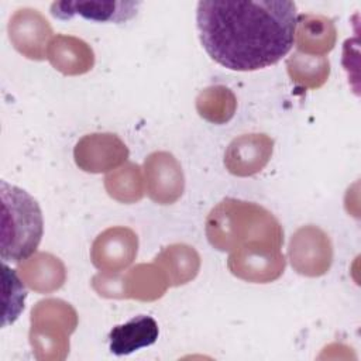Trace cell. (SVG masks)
I'll use <instances>...</instances> for the list:
<instances>
[{
    "instance_id": "30bf717a",
    "label": "cell",
    "mask_w": 361,
    "mask_h": 361,
    "mask_svg": "<svg viewBox=\"0 0 361 361\" xmlns=\"http://www.w3.org/2000/svg\"><path fill=\"white\" fill-rule=\"evenodd\" d=\"M49 61L63 73H82L93 63L92 49L80 39L58 35L49 47Z\"/></svg>"
},
{
    "instance_id": "7c38bea8",
    "label": "cell",
    "mask_w": 361,
    "mask_h": 361,
    "mask_svg": "<svg viewBox=\"0 0 361 361\" xmlns=\"http://www.w3.org/2000/svg\"><path fill=\"white\" fill-rule=\"evenodd\" d=\"M324 235L314 228H302L292 238L290 244V257L295 268L306 275H319L324 272L326 264L319 259V257L324 258L326 251L314 250V247L324 240Z\"/></svg>"
},
{
    "instance_id": "52a82bcc",
    "label": "cell",
    "mask_w": 361,
    "mask_h": 361,
    "mask_svg": "<svg viewBox=\"0 0 361 361\" xmlns=\"http://www.w3.org/2000/svg\"><path fill=\"white\" fill-rule=\"evenodd\" d=\"M272 151V141L262 134L245 135L234 140L226 154V164L230 172L251 175L259 171L268 161Z\"/></svg>"
},
{
    "instance_id": "5bb4252c",
    "label": "cell",
    "mask_w": 361,
    "mask_h": 361,
    "mask_svg": "<svg viewBox=\"0 0 361 361\" xmlns=\"http://www.w3.org/2000/svg\"><path fill=\"white\" fill-rule=\"evenodd\" d=\"M3 282H4V312L3 326L13 323L24 309V300L27 296L25 288L14 269H10L3 264Z\"/></svg>"
},
{
    "instance_id": "5b68a950",
    "label": "cell",
    "mask_w": 361,
    "mask_h": 361,
    "mask_svg": "<svg viewBox=\"0 0 361 361\" xmlns=\"http://www.w3.org/2000/svg\"><path fill=\"white\" fill-rule=\"evenodd\" d=\"M76 162L85 171L100 172L126 159V145L111 134H93L78 142L75 149Z\"/></svg>"
},
{
    "instance_id": "8992f818",
    "label": "cell",
    "mask_w": 361,
    "mask_h": 361,
    "mask_svg": "<svg viewBox=\"0 0 361 361\" xmlns=\"http://www.w3.org/2000/svg\"><path fill=\"white\" fill-rule=\"evenodd\" d=\"M158 336V323L151 316L138 314L110 330L109 348L114 355H128L140 348L152 345Z\"/></svg>"
},
{
    "instance_id": "9c48e42d",
    "label": "cell",
    "mask_w": 361,
    "mask_h": 361,
    "mask_svg": "<svg viewBox=\"0 0 361 361\" xmlns=\"http://www.w3.org/2000/svg\"><path fill=\"white\" fill-rule=\"evenodd\" d=\"M137 252V237L130 230H107L93 245V262L99 268L127 265Z\"/></svg>"
},
{
    "instance_id": "6da1fadb",
    "label": "cell",
    "mask_w": 361,
    "mask_h": 361,
    "mask_svg": "<svg viewBox=\"0 0 361 361\" xmlns=\"http://www.w3.org/2000/svg\"><path fill=\"white\" fill-rule=\"evenodd\" d=\"M296 4L289 0L199 1L196 25L209 56L230 71L276 63L293 42Z\"/></svg>"
},
{
    "instance_id": "3957f363",
    "label": "cell",
    "mask_w": 361,
    "mask_h": 361,
    "mask_svg": "<svg viewBox=\"0 0 361 361\" xmlns=\"http://www.w3.org/2000/svg\"><path fill=\"white\" fill-rule=\"evenodd\" d=\"M140 1H54L51 14L59 20H71L76 16L96 23H126L131 20L140 7Z\"/></svg>"
},
{
    "instance_id": "277c9868",
    "label": "cell",
    "mask_w": 361,
    "mask_h": 361,
    "mask_svg": "<svg viewBox=\"0 0 361 361\" xmlns=\"http://www.w3.org/2000/svg\"><path fill=\"white\" fill-rule=\"evenodd\" d=\"M8 38L14 48L31 59L42 58V47L51 34L45 17L35 8L23 7L10 17Z\"/></svg>"
},
{
    "instance_id": "ba28073f",
    "label": "cell",
    "mask_w": 361,
    "mask_h": 361,
    "mask_svg": "<svg viewBox=\"0 0 361 361\" xmlns=\"http://www.w3.org/2000/svg\"><path fill=\"white\" fill-rule=\"evenodd\" d=\"M145 166L152 199L161 203H171L182 193V173L172 155L152 154Z\"/></svg>"
},
{
    "instance_id": "8fae6325",
    "label": "cell",
    "mask_w": 361,
    "mask_h": 361,
    "mask_svg": "<svg viewBox=\"0 0 361 361\" xmlns=\"http://www.w3.org/2000/svg\"><path fill=\"white\" fill-rule=\"evenodd\" d=\"M231 271L250 281L265 282L269 279H275L283 269V257L276 252H268L254 250L245 255H231L228 262Z\"/></svg>"
},
{
    "instance_id": "4fadbf2b",
    "label": "cell",
    "mask_w": 361,
    "mask_h": 361,
    "mask_svg": "<svg viewBox=\"0 0 361 361\" xmlns=\"http://www.w3.org/2000/svg\"><path fill=\"white\" fill-rule=\"evenodd\" d=\"M295 39L302 49H330L334 41L333 23L322 16L302 14L296 18Z\"/></svg>"
},
{
    "instance_id": "7a4b0ae2",
    "label": "cell",
    "mask_w": 361,
    "mask_h": 361,
    "mask_svg": "<svg viewBox=\"0 0 361 361\" xmlns=\"http://www.w3.org/2000/svg\"><path fill=\"white\" fill-rule=\"evenodd\" d=\"M1 259L21 262L38 248L44 220L39 204L24 189L1 180Z\"/></svg>"
}]
</instances>
